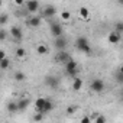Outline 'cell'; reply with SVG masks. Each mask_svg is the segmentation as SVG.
<instances>
[{
	"label": "cell",
	"mask_w": 123,
	"mask_h": 123,
	"mask_svg": "<svg viewBox=\"0 0 123 123\" xmlns=\"http://www.w3.org/2000/svg\"><path fill=\"white\" fill-rule=\"evenodd\" d=\"M75 46L78 51L84 52V54H90L91 52V46H90V42L86 36H78L77 41H75Z\"/></svg>",
	"instance_id": "1"
},
{
	"label": "cell",
	"mask_w": 123,
	"mask_h": 123,
	"mask_svg": "<svg viewBox=\"0 0 123 123\" xmlns=\"http://www.w3.org/2000/svg\"><path fill=\"white\" fill-rule=\"evenodd\" d=\"M65 73L70 75V77H75L78 74V64L75 62L74 59L68 61V62L65 64Z\"/></svg>",
	"instance_id": "2"
},
{
	"label": "cell",
	"mask_w": 123,
	"mask_h": 123,
	"mask_svg": "<svg viewBox=\"0 0 123 123\" xmlns=\"http://www.w3.org/2000/svg\"><path fill=\"white\" fill-rule=\"evenodd\" d=\"M55 62H59V64H67L68 61H71V56L67 51H58L56 55H55Z\"/></svg>",
	"instance_id": "3"
},
{
	"label": "cell",
	"mask_w": 123,
	"mask_h": 123,
	"mask_svg": "<svg viewBox=\"0 0 123 123\" xmlns=\"http://www.w3.org/2000/svg\"><path fill=\"white\" fill-rule=\"evenodd\" d=\"M62 32H64V29H62V25L61 23H58V22H52L51 23V35L55 39L59 38V36H62Z\"/></svg>",
	"instance_id": "4"
},
{
	"label": "cell",
	"mask_w": 123,
	"mask_h": 123,
	"mask_svg": "<svg viewBox=\"0 0 123 123\" xmlns=\"http://www.w3.org/2000/svg\"><path fill=\"white\" fill-rule=\"evenodd\" d=\"M90 87H91V90H93L94 93H101V91L104 90V81H101L100 78H96V80L91 81Z\"/></svg>",
	"instance_id": "5"
},
{
	"label": "cell",
	"mask_w": 123,
	"mask_h": 123,
	"mask_svg": "<svg viewBox=\"0 0 123 123\" xmlns=\"http://www.w3.org/2000/svg\"><path fill=\"white\" fill-rule=\"evenodd\" d=\"M25 7H26V12H28V13H35V12L39 10V2H36V0L26 2V3H25Z\"/></svg>",
	"instance_id": "6"
},
{
	"label": "cell",
	"mask_w": 123,
	"mask_h": 123,
	"mask_svg": "<svg viewBox=\"0 0 123 123\" xmlns=\"http://www.w3.org/2000/svg\"><path fill=\"white\" fill-rule=\"evenodd\" d=\"M45 84L51 88H56L58 84H59V80L55 77V75H46L45 77Z\"/></svg>",
	"instance_id": "7"
},
{
	"label": "cell",
	"mask_w": 123,
	"mask_h": 123,
	"mask_svg": "<svg viewBox=\"0 0 123 123\" xmlns=\"http://www.w3.org/2000/svg\"><path fill=\"white\" fill-rule=\"evenodd\" d=\"M54 45L58 51H65V46H67V39L64 36H59L54 41Z\"/></svg>",
	"instance_id": "8"
},
{
	"label": "cell",
	"mask_w": 123,
	"mask_h": 123,
	"mask_svg": "<svg viewBox=\"0 0 123 123\" xmlns=\"http://www.w3.org/2000/svg\"><path fill=\"white\" fill-rule=\"evenodd\" d=\"M42 15H43L45 18H52V16H55V15H56V7L52 6V5H48V6L43 9Z\"/></svg>",
	"instance_id": "9"
},
{
	"label": "cell",
	"mask_w": 123,
	"mask_h": 123,
	"mask_svg": "<svg viewBox=\"0 0 123 123\" xmlns=\"http://www.w3.org/2000/svg\"><path fill=\"white\" fill-rule=\"evenodd\" d=\"M10 35H12V38H15L16 41H20V39L23 38L22 29H20L19 26H12V29H10Z\"/></svg>",
	"instance_id": "10"
},
{
	"label": "cell",
	"mask_w": 123,
	"mask_h": 123,
	"mask_svg": "<svg viewBox=\"0 0 123 123\" xmlns=\"http://www.w3.org/2000/svg\"><path fill=\"white\" fill-rule=\"evenodd\" d=\"M107 41H109L110 43H113V45L119 43V42H120V33H119V32H116V31L110 32V33L107 35Z\"/></svg>",
	"instance_id": "11"
},
{
	"label": "cell",
	"mask_w": 123,
	"mask_h": 123,
	"mask_svg": "<svg viewBox=\"0 0 123 123\" xmlns=\"http://www.w3.org/2000/svg\"><path fill=\"white\" fill-rule=\"evenodd\" d=\"M41 22H42V18H41V16H31V18L28 19V26H31V28H38V26L41 25Z\"/></svg>",
	"instance_id": "12"
},
{
	"label": "cell",
	"mask_w": 123,
	"mask_h": 123,
	"mask_svg": "<svg viewBox=\"0 0 123 123\" xmlns=\"http://www.w3.org/2000/svg\"><path fill=\"white\" fill-rule=\"evenodd\" d=\"M45 103H46V98H43V97H39V98H36V100H35V107H36V110H38L39 113L43 110Z\"/></svg>",
	"instance_id": "13"
},
{
	"label": "cell",
	"mask_w": 123,
	"mask_h": 123,
	"mask_svg": "<svg viewBox=\"0 0 123 123\" xmlns=\"http://www.w3.org/2000/svg\"><path fill=\"white\" fill-rule=\"evenodd\" d=\"M29 103H31V100H29L28 97H25V98L22 97V98H20V100L18 101L19 110H22V111H23V110H26V109H28V106H29Z\"/></svg>",
	"instance_id": "14"
},
{
	"label": "cell",
	"mask_w": 123,
	"mask_h": 123,
	"mask_svg": "<svg viewBox=\"0 0 123 123\" xmlns=\"http://www.w3.org/2000/svg\"><path fill=\"white\" fill-rule=\"evenodd\" d=\"M81 87H83V80L80 77H75L74 81H73V90L78 91V90H81Z\"/></svg>",
	"instance_id": "15"
},
{
	"label": "cell",
	"mask_w": 123,
	"mask_h": 123,
	"mask_svg": "<svg viewBox=\"0 0 123 123\" xmlns=\"http://www.w3.org/2000/svg\"><path fill=\"white\" fill-rule=\"evenodd\" d=\"M36 52H38L39 55H46V54L49 52V48H48L46 45L41 43V45H38V46H36Z\"/></svg>",
	"instance_id": "16"
},
{
	"label": "cell",
	"mask_w": 123,
	"mask_h": 123,
	"mask_svg": "<svg viewBox=\"0 0 123 123\" xmlns=\"http://www.w3.org/2000/svg\"><path fill=\"white\" fill-rule=\"evenodd\" d=\"M52 109H54V103H52V101H51L49 98H46V103H45V107H43V110H42L41 113H42V114H45V113H49V111H51Z\"/></svg>",
	"instance_id": "17"
},
{
	"label": "cell",
	"mask_w": 123,
	"mask_h": 123,
	"mask_svg": "<svg viewBox=\"0 0 123 123\" xmlns=\"http://www.w3.org/2000/svg\"><path fill=\"white\" fill-rule=\"evenodd\" d=\"M78 13H80V18L81 19H88V16H90V10L87 7H80Z\"/></svg>",
	"instance_id": "18"
},
{
	"label": "cell",
	"mask_w": 123,
	"mask_h": 123,
	"mask_svg": "<svg viewBox=\"0 0 123 123\" xmlns=\"http://www.w3.org/2000/svg\"><path fill=\"white\" fill-rule=\"evenodd\" d=\"M7 110H9L10 113H15V111H18V110H19L18 101H10V103L7 104Z\"/></svg>",
	"instance_id": "19"
},
{
	"label": "cell",
	"mask_w": 123,
	"mask_h": 123,
	"mask_svg": "<svg viewBox=\"0 0 123 123\" xmlns=\"http://www.w3.org/2000/svg\"><path fill=\"white\" fill-rule=\"evenodd\" d=\"M9 65H10L9 58H5V59L0 61V68H2V70H7V68H9Z\"/></svg>",
	"instance_id": "20"
},
{
	"label": "cell",
	"mask_w": 123,
	"mask_h": 123,
	"mask_svg": "<svg viewBox=\"0 0 123 123\" xmlns=\"http://www.w3.org/2000/svg\"><path fill=\"white\" fill-rule=\"evenodd\" d=\"M25 55H26L25 48H23V46H19V48L16 49V56H18V58H25Z\"/></svg>",
	"instance_id": "21"
},
{
	"label": "cell",
	"mask_w": 123,
	"mask_h": 123,
	"mask_svg": "<svg viewBox=\"0 0 123 123\" xmlns=\"http://www.w3.org/2000/svg\"><path fill=\"white\" fill-rule=\"evenodd\" d=\"M107 120H106V117L103 116V114H96V117H94V123H106Z\"/></svg>",
	"instance_id": "22"
},
{
	"label": "cell",
	"mask_w": 123,
	"mask_h": 123,
	"mask_svg": "<svg viewBox=\"0 0 123 123\" xmlns=\"http://www.w3.org/2000/svg\"><path fill=\"white\" fill-rule=\"evenodd\" d=\"M25 78H26V75H25L22 71H18V73L15 74V80H16V81H23Z\"/></svg>",
	"instance_id": "23"
},
{
	"label": "cell",
	"mask_w": 123,
	"mask_h": 123,
	"mask_svg": "<svg viewBox=\"0 0 123 123\" xmlns=\"http://www.w3.org/2000/svg\"><path fill=\"white\" fill-rule=\"evenodd\" d=\"M61 19H62V20H70V19H71V13H70L68 10L61 12Z\"/></svg>",
	"instance_id": "24"
},
{
	"label": "cell",
	"mask_w": 123,
	"mask_h": 123,
	"mask_svg": "<svg viewBox=\"0 0 123 123\" xmlns=\"http://www.w3.org/2000/svg\"><path fill=\"white\" fill-rule=\"evenodd\" d=\"M114 78H116V81H117L119 84H123V74H122L120 71H117V73L114 74Z\"/></svg>",
	"instance_id": "25"
},
{
	"label": "cell",
	"mask_w": 123,
	"mask_h": 123,
	"mask_svg": "<svg viewBox=\"0 0 123 123\" xmlns=\"http://www.w3.org/2000/svg\"><path fill=\"white\" fill-rule=\"evenodd\" d=\"M6 23H7V15L2 13L0 15V25H6Z\"/></svg>",
	"instance_id": "26"
},
{
	"label": "cell",
	"mask_w": 123,
	"mask_h": 123,
	"mask_svg": "<svg viewBox=\"0 0 123 123\" xmlns=\"http://www.w3.org/2000/svg\"><path fill=\"white\" fill-rule=\"evenodd\" d=\"M42 119H43V114H42V113H39V111L33 116V120H35V122H41Z\"/></svg>",
	"instance_id": "27"
},
{
	"label": "cell",
	"mask_w": 123,
	"mask_h": 123,
	"mask_svg": "<svg viewBox=\"0 0 123 123\" xmlns=\"http://www.w3.org/2000/svg\"><path fill=\"white\" fill-rule=\"evenodd\" d=\"M116 32H123V22H117L116 23Z\"/></svg>",
	"instance_id": "28"
},
{
	"label": "cell",
	"mask_w": 123,
	"mask_h": 123,
	"mask_svg": "<svg viewBox=\"0 0 123 123\" xmlns=\"http://www.w3.org/2000/svg\"><path fill=\"white\" fill-rule=\"evenodd\" d=\"M81 123H90V117H88V116H84V117L81 119Z\"/></svg>",
	"instance_id": "29"
},
{
	"label": "cell",
	"mask_w": 123,
	"mask_h": 123,
	"mask_svg": "<svg viewBox=\"0 0 123 123\" xmlns=\"http://www.w3.org/2000/svg\"><path fill=\"white\" fill-rule=\"evenodd\" d=\"M6 58V52L2 49V51H0V61H2V59H5Z\"/></svg>",
	"instance_id": "30"
},
{
	"label": "cell",
	"mask_w": 123,
	"mask_h": 123,
	"mask_svg": "<svg viewBox=\"0 0 123 123\" xmlns=\"http://www.w3.org/2000/svg\"><path fill=\"white\" fill-rule=\"evenodd\" d=\"M0 39H2V41H5V39H6V32H5V31L0 32Z\"/></svg>",
	"instance_id": "31"
},
{
	"label": "cell",
	"mask_w": 123,
	"mask_h": 123,
	"mask_svg": "<svg viewBox=\"0 0 123 123\" xmlns=\"http://www.w3.org/2000/svg\"><path fill=\"white\" fill-rule=\"evenodd\" d=\"M74 111H75V109H74V107H68V109H67V113H68V114H73Z\"/></svg>",
	"instance_id": "32"
},
{
	"label": "cell",
	"mask_w": 123,
	"mask_h": 123,
	"mask_svg": "<svg viewBox=\"0 0 123 123\" xmlns=\"http://www.w3.org/2000/svg\"><path fill=\"white\" fill-rule=\"evenodd\" d=\"M117 71H120V73H122V74H123V65H120V68H119V70H117Z\"/></svg>",
	"instance_id": "33"
},
{
	"label": "cell",
	"mask_w": 123,
	"mask_h": 123,
	"mask_svg": "<svg viewBox=\"0 0 123 123\" xmlns=\"http://www.w3.org/2000/svg\"><path fill=\"white\" fill-rule=\"evenodd\" d=\"M120 98H122V101H123V91H122V94H120Z\"/></svg>",
	"instance_id": "34"
}]
</instances>
